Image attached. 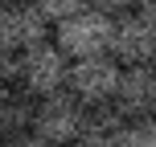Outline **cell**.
I'll return each mask as SVG.
<instances>
[{"mask_svg": "<svg viewBox=\"0 0 156 147\" xmlns=\"http://www.w3.org/2000/svg\"><path fill=\"white\" fill-rule=\"evenodd\" d=\"M54 41L74 57H90V53H111V41H115V16L103 12V8L86 4L74 16L54 25Z\"/></svg>", "mask_w": 156, "mask_h": 147, "instance_id": "1", "label": "cell"}, {"mask_svg": "<svg viewBox=\"0 0 156 147\" xmlns=\"http://www.w3.org/2000/svg\"><path fill=\"white\" fill-rule=\"evenodd\" d=\"M82 115H86V102L78 94H70V90L37 98V110H33V143H78Z\"/></svg>", "mask_w": 156, "mask_h": 147, "instance_id": "2", "label": "cell"}, {"mask_svg": "<svg viewBox=\"0 0 156 147\" xmlns=\"http://www.w3.org/2000/svg\"><path fill=\"white\" fill-rule=\"evenodd\" d=\"M21 86L37 98L66 90L70 86V53L58 41H37V45L21 49Z\"/></svg>", "mask_w": 156, "mask_h": 147, "instance_id": "3", "label": "cell"}, {"mask_svg": "<svg viewBox=\"0 0 156 147\" xmlns=\"http://www.w3.org/2000/svg\"><path fill=\"white\" fill-rule=\"evenodd\" d=\"M119 78H123V62L115 53H90V57H74L70 62V86L66 90L78 94L86 106L94 102H115Z\"/></svg>", "mask_w": 156, "mask_h": 147, "instance_id": "4", "label": "cell"}, {"mask_svg": "<svg viewBox=\"0 0 156 147\" xmlns=\"http://www.w3.org/2000/svg\"><path fill=\"white\" fill-rule=\"evenodd\" d=\"M111 53H115L123 65L152 62V53H156V16H148L144 8H132V12L115 16V41H111Z\"/></svg>", "mask_w": 156, "mask_h": 147, "instance_id": "5", "label": "cell"}, {"mask_svg": "<svg viewBox=\"0 0 156 147\" xmlns=\"http://www.w3.org/2000/svg\"><path fill=\"white\" fill-rule=\"evenodd\" d=\"M49 29H54V21L37 8V0H8L0 8V41H8L12 49H29L45 41Z\"/></svg>", "mask_w": 156, "mask_h": 147, "instance_id": "6", "label": "cell"}, {"mask_svg": "<svg viewBox=\"0 0 156 147\" xmlns=\"http://www.w3.org/2000/svg\"><path fill=\"white\" fill-rule=\"evenodd\" d=\"M115 106L127 119L156 115V65L152 62L123 65V78H119V90H115Z\"/></svg>", "mask_w": 156, "mask_h": 147, "instance_id": "7", "label": "cell"}, {"mask_svg": "<svg viewBox=\"0 0 156 147\" xmlns=\"http://www.w3.org/2000/svg\"><path fill=\"white\" fill-rule=\"evenodd\" d=\"M33 110H37V94H29L21 82L0 86V143L33 139Z\"/></svg>", "mask_w": 156, "mask_h": 147, "instance_id": "8", "label": "cell"}, {"mask_svg": "<svg viewBox=\"0 0 156 147\" xmlns=\"http://www.w3.org/2000/svg\"><path fill=\"white\" fill-rule=\"evenodd\" d=\"M123 123L127 115L115 106V102H94L82 115V131H78V143L82 147H115L123 139Z\"/></svg>", "mask_w": 156, "mask_h": 147, "instance_id": "9", "label": "cell"}, {"mask_svg": "<svg viewBox=\"0 0 156 147\" xmlns=\"http://www.w3.org/2000/svg\"><path fill=\"white\" fill-rule=\"evenodd\" d=\"M119 147H156V115H136V119H127Z\"/></svg>", "mask_w": 156, "mask_h": 147, "instance_id": "10", "label": "cell"}, {"mask_svg": "<svg viewBox=\"0 0 156 147\" xmlns=\"http://www.w3.org/2000/svg\"><path fill=\"white\" fill-rule=\"evenodd\" d=\"M12 82H21V49L0 41V86H12Z\"/></svg>", "mask_w": 156, "mask_h": 147, "instance_id": "11", "label": "cell"}, {"mask_svg": "<svg viewBox=\"0 0 156 147\" xmlns=\"http://www.w3.org/2000/svg\"><path fill=\"white\" fill-rule=\"evenodd\" d=\"M86 4H90V0H37V8H41V12H45L54 25L66 21V16H74L78 8H86Z\"/></svg>", "mask_w": 156, "mask_h": 147, "instance_id": "12", "label": "cell"}, {"mask_svg": "<svg viewBox=\"0 0 156 147\" xmlns=\"http://www.w3.org/2000/svg\"><path fill=\"white\" fill-rule=\"evenodd\" d=\"M94 8H103V12H111V16H123V12H132V8H140V0H90Z\"/></svg>", "mask_w": 156, "mask_h": 147, "instance_id": "13", "label": "cell"}, {"mask_svg": "<svg viewBox=\"0 0 156 147\" xmlns=\"http://www.w3.org/2000/svg\"><path fill=\"white\" fill-rule=\"evenodd\" d=\"M140 8H144L148 16H156V0H140Z\"/></svg>", "mask_w": 156, "mask_h": 147, "instance_id": "14", "label": "cell"}, {"mask_svg": "<svg viewBox=\"0 0 156 147\" xmlns=\"http://www.w3.org/2000/svg\"><path fill=\"white\" fill-rule=\"evenodd\" d=\"M152 65H156V53H152Z\"/></svg>", "mask_w": 156, "mask_h": 147, "instance_id": "15", "label": "cell"}, {"mask_svg": "<svg viewBox=\"0 0 156 147\" xmlns=\"http://www.w3.org/2000/svg\"><path fill=\"white\" fill-rule=\"evenodd\" d=\"M0 8H4V0H0Z\"/></svg>", "mask_w": 156, "mask_h": 147, "instance_id": "16", "label": "cell"}, {"mask_svg": "<svg viewBox=\"0 0 156 147\" xmlns=\"http://www.w3.org/2000/svg\"><path fill=\"white\" fill-rule=\"evenodd\" d=\"M4 4H8V0H4Z\"/></svg>", "mask_w": 156, "mask_h": 147, "instance_id": "17", "label": "cell"}]
</instances>
